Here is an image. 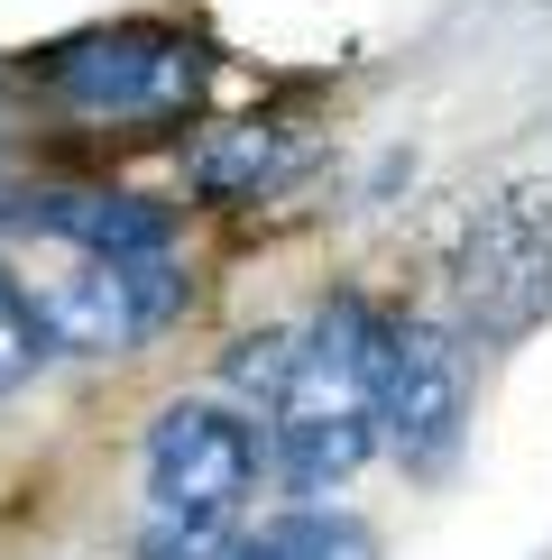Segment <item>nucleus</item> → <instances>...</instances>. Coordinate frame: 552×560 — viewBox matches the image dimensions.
Returning a JSON list of instances; mask_svg holds the SVG:
<instances>
[{
    "instance_id": "2",
    "label": "nucleus",
    "mask_w": 552,
    "mask_h": 560,
    "mask_svg": "<svg viewBox=\"0 0 552 560\" xmlns=\"http://www.w3.org/2000/svg\"><path fill=\"white\" fill-rule=\"evenodd\" d=\"M175 303H184V267L166 248H83V267L37 294V322L65 349H138L175 322Z\"/></svg>"
},
{
    "instance_id": "5",
    "label": "nucleus",
    "mask_w": 552,
    "mask_h": 560,
    "mask_svg": "<svg viewBox=\"0 0 552 560\" xmlns=\"http://www.w3.org/2000/svg\"><path fill=\"white\" fill-rule=\"evenodd\" d=\"M368 413H378V441H396L414 469L451 459V441H460V359H451V340L424 331V322H378Z\"/></svg>"
},
{
    "instance_id": "7",
    "label": "nucleus",
    "mask_w": 552,
    "mask_h": 560,
    "mask_svg": "<svg viewBox=\"0 0 552 560\" xmlns=\"http://www.w3.org/2000/svg\"><path fill=\"white\" fill-rule=\"evenodd\" d=\"M368 451H378V413H276V469L304 497L341 487Z\"/></svg>"
},
{
    "instance_id": "3",
    "label": "nucleus",
    "mask_w": 552,
    "mask_h": 560,
    "mask_svg": "<svg viewBox=\"0 0 552 560\" xmlns=\"http://www.w3.org/2000/svg\"><path fill=\"white\" fill-rule=\"evenodd\" d=\"M258 432L221 405H166L148 432V515L175 524H230L258 487Z\"/></svg>"
},
{
    "instance_id": "6",
    "label": "nucleus",
    "mask_w": 552,
    "mask_h": 560,
    "mask_svg": "<svg viewBox=\"0 0 552 560\" xmlns=\"http://www.w3.org/2000/svg\"><path fill=\"white\" fill-rule=\"evenodd\" d=\"M28 230L74 240V248H166V212L138 202V194H102V184H74V194L28 202Z\"/></svg>"
},
{
    "instance_id": "4",
    "label": "nucleus",
    "mask_w": 552,
    "mask_h": 560,
    "mask_svg": "<svg viewBox=\"0 0 552 560\" xmlns=\"http://www.w3.org/2000/svg\"><path fill=\"white\" fill-rule=\"evenodd\" d=\"M46 83L83 120H148L194 92V46L175 28H92L46 65Z\"/></svg>"
},
{
    "instance_id": "1",
    "label": "nucleus",
    "mask_w": 552,
    "mask_h": 560,
    "mask_svg": "<svg viewBox=\"0 0 552 560\" xmlns=\"http://www.w3.org/2000/svg\"><path fill=\"white\" fill-rule=\"evenodd\" d=\"M460 322L479 340H525L534 322H552V202L543 194H506L488 221L460 240L451 258Z\"/></svg>"
},
{
    "instance_id": "9",
    "label": "nucleus",
    "mask_w": 552,
    "mask_h": 560,
    "mask_svg": "<svg viewBox=\"0 0 552 560\" xmlns=\"http://www.w3.org/2000/svg\"><path fill=\"white\" fill-rule=\"evenodd\" d=\"M46 349H56V340H46V322H37V303L19 294L10 276H0V395H10V386H28Z\"/></svg>"
},
{
    "instance_id": "10",
    "label": "nucleus",
    "mask_w": 552,
    "mask_h": 560,
    "mask_svg": "<svg viewBox=\"0 0 552 560\" xmlns=\"http://www.w3.org/2000/svg\"><path fill=\"white\" fill-rule=\"evenodd\" d=\"M230 560H276V551H267V542H240V551H230Z\"/></svg>"
},
{
    "instance_id": "8",
    "label": "nucleus",
    "mask_w": 552,
    "mask_h": 560,
    "mask_svg": "<svg viewBox=\"0 0 552 560\" xmlns=\"http://www.w3.org/2000/svg\"><path fill=\"white\" fill-rule=\"evenodd\" d=\"M276 560H378V533L359 515H332V505H295L276 533H258Z\"/></svg>"
}]
</instances>
